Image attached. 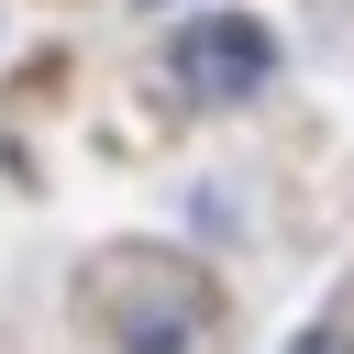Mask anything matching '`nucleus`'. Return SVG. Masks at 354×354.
I'll return each mask as SVG.
<instances>
[{
    "mask_svg": "<svg viewBox=\"0 0 354 354\" xmlns=\"http://www.w3.org/2000/svg\"><path fill=\"white\" fill-rule=\"evenodd\" d=\"M166 77H177L188 100H254V88L277 77V33L243 22V11H199V22H177Z\"/></svg>",
    "mask_w": 354,
    "mask_h": 354,
    "instance_id": "f257e3e1",
    "label": "nucleus"
},
{
    "mask_svg": "<svg viewBox=\"0 0 354 354\" xmlns=\"http://www.w3.org/2000/svg\"><path fill=\"white\" fill-rule=\"evenodd\" d=\"M288 354H354V343H343V332H299Z\"/></svg>",
    "mask_w": 354,
    "mask_h": 354,
    "instance_id": "f03ea898",
    "label": "nucleus"
}]
</instances>
